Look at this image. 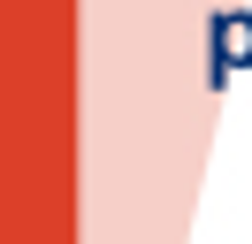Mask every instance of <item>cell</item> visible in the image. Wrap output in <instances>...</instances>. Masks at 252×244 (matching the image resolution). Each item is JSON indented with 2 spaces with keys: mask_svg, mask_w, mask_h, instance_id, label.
<instances>
[]
</instances>
